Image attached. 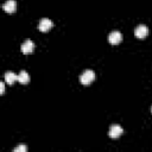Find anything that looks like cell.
Instances as JSON below:
<instances>
[{
  "label": "cell",
  "mask_w": 152,
  "mask_h": 152,
  "mask_svg": "<svg viewBox=\"0 0 152 152\" xmlns=\"http://www.w3.org/2000/svg\"><path fill=\"white\" fill-rule=\"evenodd\" d=\"M94 80H95V72H94L93 70H90V69L84 70V71L81 74V76H80V82H81L82 84H84V86L90 84Z\"/></svg>",
  "instance_id": "1"
},
{
  "label": "cell",
  "mask_w": 152,
  "mask_h": 152,
  "mask_svg": "<svg viewBox=\"0 0 152 152\" xmlns=\"http://www.w3.org/2000/svg\"><path fill=\"white\" fill-rule=\"evenodd\" d=\"M52 26H53V23H52L50 19L43 18V19H40V21H39V24H38V30L42 31V32H46V31H49Z\"/></svg>",
  "instance_id": "2"
},
{
  "label": "cell",
  "mask_w": 152,
  "mask_h": 152,
  "mask_svg": "<svg viewBox=\"0 0 152 152\" xmlns=\"http://www.w3.org/2000/svg\"><path fill=\"white\" fill-rule=\"evenodd\" d=\"M147 33H148V28H147L146 25H142V24L141 25H138L135 27V30H134V34L139 39H144L147 36Z\"/></svg>",
  "instance_id": "3"
},
{
  "label": "cell",
  "mask_w": 152,
  "mask_h": 152,
  "mask_svg": "<svg viewBox=\"0 0 152 152\" xmlns=\"http://www.w3.org/2000/svg\"><path fill=\"white\" fill-rule=\"evenodd\" d=\"M121 39H122V36H121V33H120L119 31H113V32H110L109 36H108V40H109V43L113 44V45L119 44V43L121 42Z\"/></svg>",
  "instance_id": "4"
},
{
  "label": "cell",
  "mask_w": 152,
  "mask_h": 152,
  "mask_svg": "<svg viewBox=\"0 0 152 152\" xmlns=\"http://www.w3.org/2000/svg\"><path fill=\"white\" fill-rule=\"evenodd\" d=\"M2 10L7 13H13L17 10V2L15 0H7L2 5Z\"/></svg>",
  "instance_id": "5"
},
{
  "label": "cell",
  "mask_w": 152,
  "mask_h": 152,
  "mask_svg": "<svg viewBox=\"0 0 152 152\" xmlns=\"http://www.w3.org/2000/svg\"><path fill=\"white\" fill-rule=\"evenodd\" d=\"M21 52L23 53H31L32 51H33V49H34V43L32 42V40H30V39H27V40H25L23 44H21Z\"/></svg>",
  "instance_id": "6"
},
{
  "label": "cell",
  "mask_w": 152,
  "mask_h": 152,
  "mask_svg": "<svg viewBox=\"0 0 152 152\" xmlns=\"http://www.w3.org/2000/svg\"><path fill=\"white\" fill-rule=\"evenodd\" d=\"M122 128H121V126H119V125H113V126H110V128H109V132H108V135L110 137V138H119L121 134H122Z\"/></svg>",
  "instance_id": "7"
},
{
  "label": "cell",
  "mask_w": 152,
  "mask_h": 152,
  "mask_svg": "<svg viewBox=\"0 0 152 152\" xmlns=\"http://www.w3.org/2000/svg\"><path fill=\"white\" fill-rule=\"evenodd\" d=\"M15 81H18V75H15L13 71H7L5 74V82L8 83L10 86L13 84Z\"/></svg>",
  "instance_id": "8"
},
{
  "label": "cell",
  "mask_w": 152,
  "mask_h": 152,
  "mask_svg": "<svg viewBox=\"0 0 152 152\" xmlns=\"http://www.w3.org/2000/svg\"><path fill=\"white\" fill-rule=\"evenodd\" d=\"M18 81H19L20 83H23V84L28 83V82H30V76H28V74H27L25 70H21V71L19 72V75H18Z\"/></svg>",
  "instance_id": "9"
},
{
  "label": "cell",
  "mask_w": 152,
  "mask_h": 152,
  "mask_svg": "<svg viewBox=\"0 0 152 152\" xmlns=\"http://www.w3.org/2000/svg\"><path fill=\"white\" fill-rule=\"evenodd\" d=\"M14 152H26V146L25 145H19L14 148Z\"/></svg>",
  "instance_id": "10"
},
{
  "label": "cell",
  "mask_w": 152,
  "mask_h": 152,
  "mask_svg": "<svg viewBox=\"0 0 152 152\" xmlns=\"http://www.w3.org/2000/svg\"><path fill=\"white\" fill-rule=\"evenodd\" d=\"M4 91H5V83L4 82H0V93L4 94Z\"/></svg>",
  "instance_id": "11"
}]
</instances>
